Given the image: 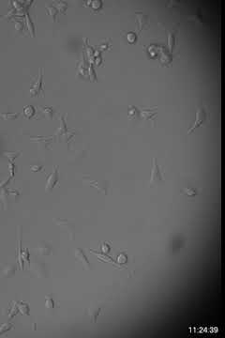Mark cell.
<instances>
[{
    "instance_id": "6da1fadb",
    "label": "cell",
    "mask_w": 225,
    "mask_h": 338,
    "mask_svg": "<svg viewBox=\"0 0 225 338\" xmlns=\"http://www.w3.org/2000/svg\"><path fill=\"white\" fill-rule=\"evenodd\" d=\"M207 120V114L206 112V110L203 107H200L197 109L196 112V117H195V121L193 123V125L191 126V128L189 130L188 134H190L191 133H193V131L199 127H201L203 124H205Z\"/></svg>"
},
{
    "instance_id": "7a4b0ae2",
    "label": "cell",
    "mask_w": 225,
    "mask_h": 338,
    "mask_svg": "<svg viewBox=\"0 0 225 338\" xmlns=\"http://www.w3.org/2000/svg\"><path fill=\"white\" fill-rule=\"evenodd\" d=\"M163 177H162V174L160 172V169L158 167L157 159L154 158L153 160V168L151 172V178H150V184H157L159 181H162Z\"/></svg>"
},
{
    "instance_id": "3957f363",
    "label": "cell",
    "mask_w": 225,
    "mask_h": 338,
    "mask_svg": "<svg viewBox=\"0 0 225 338\" xmlns=\"http://www.w3.org/2000/svg\"><path fill=\"white\" fill-rule=\"evenodd\" d=\"M42 78H43V74H42V71L40 70V76L36 82V84H33L31 90H30V93H31V96L34 97V96H39L40 94V91H41L42 93L44 92V89H43V86H42Z\"/></svg>"
},
{
    "instance_id": "277c9868",
    "label": "cell",
    "mask_w": 225,
    "mask_h": 338,
    "mask_svg": "<svg viewBox=\"0 0 225 338\" xmlns=\"http://www.w3.org/2000/svg\"><path fill=\"white\" fill-rule=\"evenodd\" d=\"M58 179H59V177H58V170H57V167L56 168L55 172L51 174V176L48 177L47 179V185H46V189L47 191H51L55 185L58 182Z\"/></svg>"
},
{
    "instance_id": "5b68a950",
    "label": "cell",
    "mask_w": 225,
    "mask_h": 338,
    "mask_svg": "<svg viewBox=\"0 0 225 338\" xmlns=\"http://www.w3.org/2000/svg\"><path fill=\"white\" fill-rule=\"evenodd\" d=\"M75 255H76V257H77V258H79V259L83 262V264L86 265L87 267H89V266H90V263H89V261H88V259H87V257H86L85 254L83 253V250H81V249H76Z\"/></svg>"
},
{
    "instance_id": "8992f818",
    "label": "cell",
    "mask_w": 225,
    "mask_h": 338,
    "mask_svg": "<svg viewBox=\"0 0 225 338\" xmlns=\"http://www.w3.org/2000/svg\"><path fill=\"white\" fill-rule=\"evenodd\" d=\"M143 18V14L141 13H137V23H138V25H139V30L142 31L143 27L145 25H147V18H146L144 21L142 20Z\"/></svg>"
},
{
    "instance_id": "52a82bcc",
    "label": "cell",
    "mask_w": 225,
    "mask_h": 338,
    "mask_svg": "<svg viewBox=\"0 0 225 338\" xmlns=\"http://www.w3.org/2000/svg\"><path fill=\"white\" fill-rule=\"evenodd\" d=\"M189 20H192V21H195V22H197V23H200V24H205V23H206L205 20H204V18L201 16L200 11H197L196 14H194L192 17H190Z\"/></svg>"
},
{
    "instance_id": "ba28073f",
    "label": "cell",
    "mask_w": 225,
    "mask_h": 338,
    "mask_svg": "<svg viewBox=\"0 0 225 338\" xmlns=\"http://www.w3.org/2000/svg\"><path fill=\"white\" fill-rule=\"evenodd\" d=\"M34 113H35V109H34V107L33 106H26V107H24V116L25 117H32L33 115H34Z\"/></svg>"
},
{
    "instance_id": "9c48e42d",
    "label": "cell",
    "mask_w": 225,
    "mask_h": 338,
    "mask_svg": "<svg viewBox=\"0 0 225 338\" xmlns=\"http://www.w3.org/2000/svg\"><path fill=\"white\" fill-rule=\"evenodd\" d=\"M182 194H187V195H189V196H195V195H197V194H198L197 190H196V189H194V188H188V189H185V190H183V193H182Z\"/></svg>"
},
{
    "instance_id": "30bf717a",
    "label": "cell",
    "mask_w": 225,
    "mask_h": 338,
    "mask_svg": "<svg viewBox=\"0 0 225 338\" xmlns=\"http://www.w3.org/2000/svg\"><path fill=\"white\" fill-rule=\"evenodd\" d=\"M100 312H101V308H99V309H94V310H91V311H90L89 315H90V317L92 318V319H93V321H94V322H96V321H97L98 316L100 314Z\"/></svg>"
},
{
    "instance_id": "8fae6325",
    "label": "cell",
    "mask_w": 225,
    "mask_h": 338,
    "mask_svg": "<svg viewBox=\"0 0 225 338\" xmlns=\"http://www.w3.org/2000/svg\"><path fill=\"white\" fill-rule=\"evenodd\" d=\"M141 115L144 118H147V119H151L152 117H155V116L157 115L156 113L155 114H150V111H142L141 112Z\"/></svg>"
},
{
    "instance_id": "7c38bea8",
    "label": "cell",
    "mask_w": 225,
    "mask_h": 338,
    "mask_svg": "<svg viewBox=\"0 0 225 338\" xmlns=\"http://www.w3.org/2000/svg\"><path fill=\"white\" fill-rule=\"evenodd\" d=\"M127 38H128V41H130V43H134V42H135V41H136V35H135L133 32H130V33H128Z\"/></svg>"
},
{
    "instance_id": "4fadbf2b",
    "label": "cell",
    "mask_w": 225,
    "mask_h": 338,
    "mask_svg": "<svg viewBox=\"0 0 225 338\" xmlns=\"http://www.w3.org/2000/svg\"><path fill=\"white\" fill-rule=\"evenodd\" d=\"M46 304H47V307H49V308H52V307H54V302H53L52 300H50V299H48V300H47V303H46Z\"/></svg>"
}]
</instances>
